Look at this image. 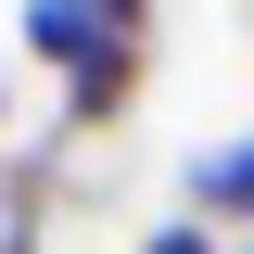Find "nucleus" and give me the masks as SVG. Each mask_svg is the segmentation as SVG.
<instances>
[{
  "label": "nucleus",
  "mask_w": 254,
  "mask_h": 254,
  "mask_svg": "<svg viewBox=\"0 0 254 254\" xmlns=\"http://www.w3.org/2000/svg\"><path fill=\"white\" fill-rule=\"evenodd\" d=\"M0 127H13V76H0Z\"/></svg>",
  "instance_id": "5"
},
{
  "label": "nucleus",
  "mask_w": 254,
  "mask_h": 254,
  "mask_svg": "<svg viewBox=\"0 0 254 254\" xmlns=\"http://www.w3.org/2000/svg\"><path fill=\"white\" fill-rule=\"evenodd\" d=\"M127 89H140V51L89 64V76H64V127H115V115H127Z\"/></svg>",
  "instance_id": "3"
},
{
  "label": "nucleus",
  "mask_w": 254,
  "mask_h": 254,
  "mask_svg": "<svg viewBox=\"0 0 254 254\" xmlns=\"http://www.w3.org/2000/svg\"><path fill=\"white\" fill-rule=\"evenodd\" d=\"M13 51L51 76H89L115 51H153V0H13Z\"/></svg>",
  "instance_id": "1"
},
{
  "label": "nucleus",
  "mask_w": 254,
  "mask_h": 254,
  "mask_svg": "<svg viewBox=\"0 0 254 254\" xmlns=\"http://www.w3.org/2000/svg\"><path fill=\"white\" fill-rule=\"evenodd\" d=\"M140 254H229V242H216L203 216H165V229H140Z\"/></svg>",
  "instance_id": "4"
},
{
  "label": "nucleus",
  "mask_w": 254,
  "mask_h": 254,
  "mask_svg": "<svg viewBox=\"0 0 254 254\" xmlns=\"http://www.w3.org/2000/svg\"><path fill=\"white\" fill-rule=\"evenodd\" d=\"M242 254H254V242H242Z\"/></svg>",
  "instance_id": "6"
},
{
  "label": "nucleus",
  "mask_w": 254,
  "mask_h": 254,
  "mask_svg": "<svg viewBox=\"0 0 254 254\" xmlns=\"http://www.w3.org/2000/svg\"><path fill=\"white\" fill-rule=\"evenodd\" d=\"M178 190H190V216H242L254 229V127L242 140H203V153L178 165Z\"/></svg>",
  "instance_id": "2"
}]
</instances>
